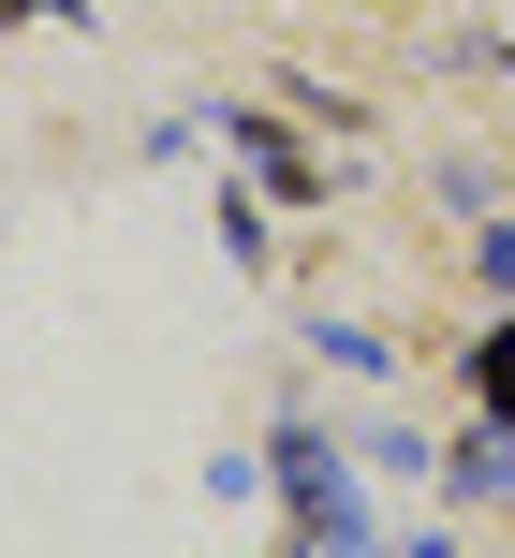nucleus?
I'll list each match as a JSON object with an SVG mask.
<instances>
[{"label":"nucleus","mask_w":515,"mask_h":558,"mask_svg":"<svg viewBox=\"0 0 515 558\" xmlns=\"http://www.w3.org/2000/svg\"><path fill=\"white\" fill-rule=\"evenodd\" d=\"M487 397H501V412H515V338H501V353H487Z\"/></svg>","instance_id":"nucleus-2"},{"label":"nucleus","mask_w":515,"mask_h":558,"mask_svg":"<svg viewBox=\"0 0 515 558\" xmlns=\"http://www.w3.org/2000/svg\"><path fill=\"white\" fill-rule=\"evenodd\" d=\"M280 485H295V514H310V544L339 558V544H354V500H339V471H324V441H295V456H280Z\"/></svg>","instance_id":"nucleus-1"}]
</instances>
